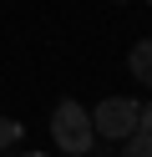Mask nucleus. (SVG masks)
I'll list each match as a JSON object with an SVG mask.
<instances>
[{
	"label": "nucleus",
	"mask_w": 152,
	"mask_h": 157,
	"mask_svg": "<svg viewBox=\"0 0 152 157\" xmlns=\"http://www.w3.org/2000/svg\"><path fill=\"white\" fill-rule=\"evenodd\" d=\"M15 137H20V122H15V117H5V112H0V147H10Z\"/></svg>",
	"instance_id": "39448f33"
},
{
	"label": "nucleus",
	"mask_w": 152,
	"mask_h": 157,
	"mask_svg": "<svg viewBox=\"0 0 152 157\" xmlns=\"http://www.w3.org/2000/svg\"><path fill=\"white\" fill-rule=\"evenodd\" d=\"M25 157H46V152H25Z\"/></svg>",
	"instance_id": "6e6552de"
},
{
	"label": "nucleus",
	"mask_w": 152,
	"mask_h": 157,
	"mask_svg": "<svg viewBox=\"0 0 152 157\" xmlns=\"http://www.w3.org/2000/svg\"><path fill=\"white\" fill-rule=\"evenodd\" d=\"M66 157H86V152H66Z\"/></svg>",
	"instance_id": "0eeeda50"
},
{
	"label": "nucleus",
	"mask_w": 152,
	"mask_h": 157,
	"mask_svg": "<svg viewBox=\"0 0 152 157\" xmlns=\"http://www.w3.org/2000/svg\"><path fill=\"white\" fill-rule=\"evenodd\" d=\"M122 157H152V137L147 132H132L127 142H122Z\"/></svg>",
	"instance_id": "20e7f679"
},
{
	"label": "nucleus",
	"mask_w": 152,
	"mask_h": 157,
	"mask_svg": "<svg viewBox=\"0 0 152 157\" xmlns=\"http://www.w3.org/2000/svg\"><path fill=\"white\" fill-rule=\"evenodd\" d=\"M137 132H147V137H152V101H147V106H137Z\"/></svg>",
	"instance_id": "423d86ee"
},
{
	"label": "nucleus",
	"mask_w": 152,
	"mask_h": 157,
	"mask_svg": "<svg viewBox=\"0 0 152 157\" xmlns=\"http://www.w3.org/2000/svg\"><path fill=\"white\" fill-rule=\"evenodd\" d=\"M127 66H132V76H137L142 86H152V41H137V46H132Z\"/></svg>",
	"instance_id": "7ed1b4c3"
},
{
	"label": "nucleus",
	"mask_w": 152,
	"mask_h": 157,
	"mask_svg": "<svg viewBox=\"0 0 152 157\" xmlns=\"http://www.w3.org/2000/svg\"><path fill=\"white\" fill-rule=\"evenodd\" d=\"M91 132H96V137H111V142H127V137L137 132V101L107 96V101L91 112Z\"/></svg>",
	"instance_id": "f03ea898"
},
{
	"label": "nucleus",
	"mask_w": 152,
	"mask_h": 157,
	"mask_svg": "<svg viewBox=\"0 0 152 157\" xmlns=\"http://www.w3.org/2000/svg\"><path fill=\"white\" fill-rule=\"evenodd\" d=\"M51 137H56L61 152H86L91 142H96V132H91V112L76 101H61L56 112H51Z\"/></svg>",
	"instance_id": "f257e3e1"
}]
</instances>
